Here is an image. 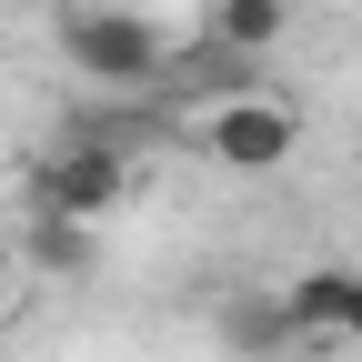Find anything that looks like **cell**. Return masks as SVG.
<instances>
[{"instance_id":"cell-1","label":"cell","mask_w":362,"mask_h":362,"mask_svg":"<svg viewBox=\"0 0 362 362\" xmlns=\"http://www.w3.org/2000/svg\"><path fill=\"white\" fill-rule=\"evenodd\" d=\"M61 61L90 90H151L171 71V40H161V21L121 11V0H81V11H61Z\"/></svg>"},{"instance_id":"cell-2","label":"cell","mask_w":362,"mask_h":362,"mask_svg":"<svg viewBox=\"0 0 362 362\" xmlns=\"http://www.w3.org/2000/svg\"><path fill=\"white\" fill-rule=\"evenodd\" d=\"M121 202H131V151H121V141L71 131L61 151L30 161V221H81V232H101Z\"/></svg>"},{"instance_id":"cell-3","label":"cell","mask_w":362,"mask_h":362,"mask_svg":"<svg viewBox=\"0 0 362 362\" xmlns=\"http://www.w3.org/2000/svg\"><path fill=\"white\" fill-rule=\"evenodd\" d=\"M202 151H211L221 171H282V161L302 151V121H292V101L252 90V101H221V111H202Z\"/></svg>"},{"instance_id":"cell-4","label":"cell","mask_w":362,"mask_h":362,"mask_svg":"<svg viewBox=\"0 0 362 362\" xmlns=\"http://www.w3.org/2000/svg\"><path fill=\"white\" fill-rule=\"evenodd\" d=\"M282 322H292V342H362V272H342V262L302 272L282 292Z\"/></svg>"},{"instance_id":"cell-5","label":"cell","mask_w":362,"mask_h":362,"mask_svg":"<svg viewBox=\"0 0 362 362\" xmlns=\"http://www.w3.org/2000/svg\"><path fill=\"white\" fill-rule=\"evenodd\" d=\"M211 322H221V342H232L242 362H282V352H302L292 322H282V292H232Z\"/></svg>"},{"instance_id":"cell-6","label":"cell","mask_w":362,"mask_h":362,"mask_svg":"<svg viewBox=\"0 0 362 362\" xmlns=\"http://www.w3.org/2000/svg\"><path fill=\"white\" fill-rule=\"evenodd\" d=\"M282 30H292V0H211L202 11V40H221L232 61H262Z\"/></svg>"},{"instance_id":"cell-7","label":"cell","mask_w":362,"mask_h":362,"mask_svg":"<svg viewBox=\"0 0 362 362\" xmlns=\"http://www.w3.org/2000/svg\"><path fill=\"white\" fill-rule=\"evenodd\" d=\"M21 262H40V272H90L101 262V232H81V221H30V252Z\"/></svg>"},{"instance_id":"cell-8","label":"cell","mask_w":362,"mask_h":362,"mask_svg":"<svg viewBox=\"0 0 362 362\" xmlns=\"http://www.w3.org/2000/svg\"><path fill=\"white\" fill-rule=\"evenodd\" d=\"M11 282H21V252L0 242V312H11Z\"/></svg>"}]
</instances>
